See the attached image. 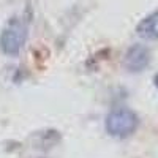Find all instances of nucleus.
Instances as JSON below:
<instances>
[{
    "instance_id": "obj_1",
    "label": "nucleus",
    "mask_w": 158,
    "mask_h": 158,
    "mask_svg": "<svg viewBox=\"0 0 158 158\" xmlns=\"http://www.w3.org/2000/svg\"><path fill=\"white\" fill-rule=\"evenodd\" d=\"M139 125L138 115L127 108H118L106 117V130L114 138H128L136 131Z\"/></svg>"
},
{
    "instance_id": "obj_2",
    "label": "nucleus",
    "mask_w": 158,
    "mask_h": 158,
    "mask_svg": "<svg viewBox=\"0 0 158 158\" xmlns=\"http://www.w3.org/2000/svg\"><path fill=\"white\" fill-rule=\"evenodd\" d=\"M25 38H27V30L24 24L13 21L0 35V48L6 56H18L25 43Z\"/></svg>"
},
{
    "instance_id": "obj_3",
    "label": "nucleus",
    "mask_w": 158,
    "mask_h": 158,
    "mask_svg": "<svg viewBox=\"0 0 158 158\" xmlns=\"http://www.w3.org/2000/svg\"><path fill=\"white\" fill-rule=\"evenodd\" d=\"M150 62V52L146 46L142 44H135L131 46L123 59V65L125 68L131 73H139L149 65Z\"/></svg>"
},
{
    "instance_id": "obj_4",
    "label": "nucleus",
    "mask_w": 158,
    "mask_h": 158,
    "mask_svg": "<svg viewBox=\"0 0 158 158\" xmlns=\"http://www.w3.org/2000/svg\"><path fill=\"white\" fill-rule=\"evenodd\" d=\"M136 32L141 38L146 40H158V11L144 18L136 27Z\"/></svg>"
},
{
    "instance_id": "obj_5",
    "label": "nucleus",
    "mask_w": 158,
    "mask_h": 158,
    "mask_svg": "<svg viewBox=\"0 0 158 158\" xmlns=\"http://www.w3.org/2000/svg\"><path fill=\"white\" fill-rule=\"evenodd\" d=\"M155 85H156V87H158V74H156V76H155Z\"/></svg>"
}]
</instances>
